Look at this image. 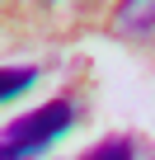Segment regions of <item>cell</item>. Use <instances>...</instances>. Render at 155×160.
<instances>
[{
    "instance_id": "obj_3",
    "label": "cell",
    "mask_w": 155,
    "mask_h": 160,
    "mask_svg": "<svg viewBox=\"0 0 155 160\" xmlns=\"http://www.w3.org/2000/svg\"><path fill=\"white\" fill-rule=\"evenodd\" d=\"M85 160H132V137H108L94 151H85Z\"/></svg>"
},
{
    "instance_id": "obj_2",
    "label": "cell",
    "mask_w": 155,
    "mask_h": 160,
    "mask_svg": "<svg viewBox=\"0 0 155 160\" xmlns=\"http://www.w3.org/2000/svg\"><path fill=\"white\" fill-rule=\"evenodd\" d=\"M33 80H38L33 66H5V71H0V99H19Z\"/></svg>"
},
{
    "instance_id": "obj_1",
    "label": "cell",
    "mask_w": 155,
    "mask_h": 160,
    "mask_svg": "<svg viewBox=\"0 0 155 160\" xmlns=\"http://www.w3.org/2000/svg\"><path fill=\"white\" fill-rule=\"evenodd\" d=\"M75 122V104L70 99H52L33 113H19L14 122H5V146H0V160H28L38 151H47L56 137H66Z\"/></svg>"
}]
</instances>
